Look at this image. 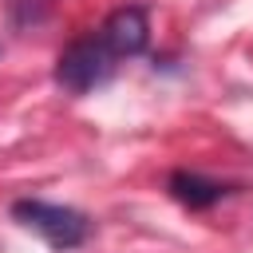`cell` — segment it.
<instances>
[{
  "mask_svg": "<svg viewBox=\"0 0 253 253\" xmlns=\"http://www.w3.org/2000/svg\"><path fill=\"white\" fill-rule=\"evenodd\" d=\"M12 221H20L36 237H43L55 253L79 249L91 237V217L83 210H75V206H59V202L20 198V202H12Z\"/></svg>",
  "mask_w": 253,
  "mask_h": 253,
  "instance_id": "1",
  "label": "cell"
},
{
  "mask_svg": "<svg viewBox=\"0 0 253 253\" xmlns=\"http://www.w3.org/2000/svg\"><path fill=\"white\" fill-rule=\"evenodd\" d=\"M115 75V55L99 36H83L75 43H67L55 59V83L71 95H87L95 87H103Z\"/></svg>",
  "mask_w": 253,
  "mask_h": 253,
  "instance_id": "2",
  "label": "cell"
},
{
  "mask_svg": "<svg viewBox=\"0 0 253 253\" xmlns=\"http://www.w3.org/2000/svg\"><path fill=\"white\" fill-rule=\"evenodd\" d=\"M99 40L111 47L115 59L142 55L146 43H150V20H146V8H138V4H123V8H115V12L103 20Z\"/></svg>",
  "mask_w": 253,
  "mask_h": 253,
  "instance_id": "3",
  "label": "cell"
},
{
  "mask_svg": "<svg viewBox=\"0 0 253 253\" xmlns=\"http://www.w3.org/2000/svg\"><path fill=\"white\" fill-rule=\"evenodd\" d=\"M170 194L186 210H210L229 194V186H221V182H213L206 174H194V170H174L170 174Z\"/></svg>",
  "mask_w": 253,
  "mask_h": 253,
  "instance_id": "4",
  "label": "cell"
}]
</instances>
